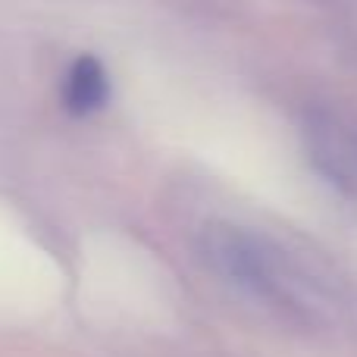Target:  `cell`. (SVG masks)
Here are the masks:
<instances>
[{
	"label": "cell",
	"mask_w": 357,
	"mask_h": 357,
	"mask_svg": "<svg viewBox=\"0 0 357 357\" xmlns=\"http://www.w3.org/2000/svg\"><path fill=\"white\" fill-rule=\"evenodd\" d=\"M201 248L207 264L226 282L238 285L241 291H251V295L260 298L282 295L285 285L282 260L270 248V241H264L260 235L220 222V226H210L204 232Z\"/></svg>",
	"instance_id": "1"
},
{
	"label": "cell",
	"mask_w": 357,
	"mask_h": 357,
	"mask_svg": "<svg viewBox=\"0 0 357 357\" xmlns=\"http://www.w3.org/2000/svg\"><path fill=\"white\" fill-rule=\"evenodd\" d=\"M304 144L317 173L345 195H357V129L348 119L326 110L310 113Z\"/></svg>",
	"instance_id": "2"
},
{
	"label": "cell",
	"mask_w": 357,
	"mask_h": 357,
	"mask_svg": "<svg viewBox=\"0 0 357 357\" xmlns=\"http://www.w3.org/2000/svg\"><path fill=\"white\" fill-rule=\"evenodd\" d=\"M60 98L73 116H91V113L104 110L110 100V75H107L104 63L91 54L79 56L63 75Z\"/></svg>",
	"instance_id": "3"
}]
</instances>
